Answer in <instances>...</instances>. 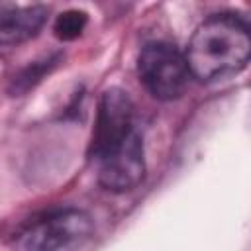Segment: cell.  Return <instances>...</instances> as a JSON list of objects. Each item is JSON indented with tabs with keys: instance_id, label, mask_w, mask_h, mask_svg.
Wrapping results in <instances>:
<instances>
[{
	"instance_id": "8",
	"label": "cell",
	"mask_w": 251,
	"mask_h": 251,
	"mask_svg": "<svg viewBox=\"0 0 251 251\" xmlns=\"http://www.w3.org/2000/svg\"><path fill=\"white\" fill-rule=\"evenodd\" d=\"M45 61H41V63H33L31 67H27L22 75H18V76H14V86H12V92H25V90H29L35 82H39L41 80V76L45 75V71L49 73V69L53 67V63L51 65H43Z\"/></svg>"
},
{
	"instance_id": "2",
	"label": "cell",
	"mask_w": 251,
	"mask_h": 251,
	"mask_svg": "<svg viewBox=\"0 0 251 251\" xmlns=\"http://www.w3.org/2000/svg\"><path fill=\"white\" fill-rule=\"evenodd\" d=\"M137 75L147 92L165 102L180 98L190 78L184 55L167 41H153L141 49Z\"/></svg>"
},
{
	"instance_id": "7",
	"label": "cell",
	"mask_w": 251,
	"mask_h": 251,
	"mask_svg": "<svg viewBox=\"0 0 251 251\" xmlns=\"http://www.w3.org/2000/svg\"><path fill=\"white\" fill-rule=\"evenodd\" d=\"M86 24H88L86 12H82V10H67V12L57 16V20L53 24V31H55V37L61 39V41H73L84 31Z\"/></svg>"
},
{
	"instance_id": "4",
	"label": "cell",
	"mask_w": 251,
	"mask_h": 251,
	"mask_svg": "<svg viewBox=\"0 0 251 251\" xmlns=\"http://www.w3.org/2000/svg\"><path fill=\"white\" fill-rule=\"evenodd\" d=\"M94 163L102 188L118 194L133 190L145 176V153L141 135L133 129L126 139L108 149Z\"/></svg>"
},
{
	"instance_id": "1",
	"label": "cell",
	"mask_w": 251,
	"mask_h": 251,
	"mask_svg": "<svg viewBox=\"0 0 251 251\" xmlns=\"http://www.w3.org/2000/svg\"><path fill=\"white\" fill-rule=\"evenodd\" d=\"M251 55L247 24L231 14H218L202 22L192 33L184 61L190 76L210 82L245 69Z\"/></svg>"
},
{
	"instance_id": "5",
	"label": "cell",
	"mask_w": 251,
	"mask_h": 251,
	"mask_svg": "<svg viewBox=\"0 0 251 251\" xmlns=\"http://www.w3.org/2000/svg\"><path fill=\"white\" fill-rule=\"evenodd\" d=\"M133 129V104L127 92L120 88L106 90L98 102L96 124L88 149L90 159L96 161L108 149L126 139Z\"/></svg>"
},
{
	"instance_id": "6",
	"label": "cell",
	"mask_w": 251,
	"mask_h": 251,
	"mask_svg": "<svg viewBox=\"0 0 251 251\" xmlns=\"http://www.w3.org/2000/svg\"><path fill=\"white\" fill-rule=\"evenodd\" d=\"M47 18L45 6L0 4V45H18L39 33Z\"/></svg>"
},
{
	"instance_id": "3",
	"label": "cell",
	"mask_w": 251,
	"mask_h": 251,
	"mask_svg": "<svg viewBox=\"0 0 251 251\" xmlns=\"http://www.w3.org/2000/svg\"><path fill=\"white\" fill-rule=\"evenodd\" d=\"M92 233V220L76 208H65L37 220L24 235L25 251H73Z\"/></svg>"
}]
</instances>
